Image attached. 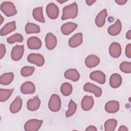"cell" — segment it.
I'll use <instances>...</instances> for the list:
<instances>
[{
  "label": "cell",
  "instance_id": "f546056e",
  "mask_svg": "<svg viewBox=\"0 0 131 131\" xmlns=\"http://www.w3.org/2000/svg\"><path fill=\"white\" fill-rule=\"evenodd\" d=\"M117 125V121L115 119H109L107 120L104 124L105 131H114Z\"/></svg>",
  "mask_w": 131,
  "mask_h": 131
},
{
  "label": "cell",
  "instance_id": "4316f807",
  "mask_svg": "<svg viewBox=\"0 0 131 131\" xmlns=\"http://www.w3.org/2000/svg\"><path fill=\"white\" fill-rule=\"evenodd\" d=\"M14 79V74L12 72L6 73L2 74L0 77V83L2 85H7L10 84Z\"/></svg>",
  "mask_w": 131,
  "mask_h": 131
},
{
  "label": "cell",
  "instance_id": "6da1fadb",
  "mask_svg": "<svg viewBox=\"0 0 131 131\" xmlns=\"http://www.w3.org/2000/svg\"><path fill=\"white\" fill-rule=\"evenodd\" d=\"M78 11V5L76 2H74L63 8L61 18L62 20L69 18H75L77 16Z\"/></svg>",
  "mask_w": 131,
  "mask_h": 131
},
{
  "label": "cell",
  "instance_id": "2e32d148",
  "mask_svg": "<svg viewBox=\"0 0 131 131\" xmlns=\"http://www.w3.org/2000/svg\"><path fill=\"white\" fill-rule=\"evenodd\" d=\"M82 42V34L78 33L72 36L69 40V46L71 48H76L80 46Z\"/></svg>",
  "mask_w": 131,
  "mask_h": 131
},
{
  "label": "cell",
  "instance_id": "9c48e42d",
  "mask_svg": "<svg viewBox=\"0 0 131 131\" xmlns=\"http://www.w3.org/2000/svg\"><path fill=\"white\" fill-rule=\"evenodd\" d=\"M27 46L30 50H38L42 46L41 40L36 36H32L27 39Z\"/></svg>",
  "mask_w": 131,
  "mask_h": 131
},
{
  "label": "cell",
  "instance_id": "f35d334b",
  "mask_svg": "<svg viewBox=\"0 0 131 131\" xmlns=\"http://www.w3.org/2000/svg\"><path fill=\"white\" fill-rule=\"evenodd\" d=\"M115 2L118 5H124L127 2V0H125V1H124V0H119V1H116Z\"/></svg>",
  "mask_w": 131,
  "mask_h": 131
},
{
  "label": "cell",
  "instance_id": "52a82bcc",
  "mask_svg": "<svg viewBox=\"0 0 131 131\" xmlns=\"http://www.w3.org/2000/svg\"><path fill=\"white\" fill-rule=\"evenodd\" d=\"M46 13L50 18L55 19L59 15V8L54 3H49L46 7Z\"/></svg>",
  "mask_w": 131,
  "mask_h": 131
},
{
  "label": "cell",
  "instance_id": "cb8c5ba5",
  "mask_svg": "<svg viewBox=\"0 0 131 131\" xmlns=\"http://www.w3.org/2000/svg\"><path fill=\"white\" fill-rule=\"evenodd\" d=\"M122 77L119 74H113L110 78V85L113 88H119L122 84Z\"/></svg>",
  "mask_w": 131,
  "mask_h": 131
},
{
  "label": "cell",
  "instance_id": "d6a6232c",
  "mask_svg": "<svg viewBox=\"0 0 131 131\" xmlns=\"http://www.w3.org/2000/svg\"><path fill=\"white\" fill-rule=\"evenodd\" d=\"M24 40L23 36L19 33H15L7 38V42L9 44H12L16 42H21Z\"/></svg>",
  "mask_w": 131,
  "mask_h": 131
},
{
  "label": "cell",
  "instance_id": "5b68a950",
  "mask_svg": "<svg viewBox=\"0 0 131 131\" xmlns=\"http://www.w3.org/2000/svg\"><path fill=\"white\" fill-rule=\"evenodd\" d=\"M27 60L29 62L35 64L38 67H41L45 63L43 56L38 53H31L27 57Z\"/></svg>",
  "mask_w": 131,
  "mask_h": 131
},
{
  "label": "cell",
  "instance_id": "484cf974",
  "mask_svg": "<svg viewBox=\"0 0 131 131\" xmlns=\"http://www.w3.org/2000/svg\"><path fill=\"white\" fill-rule=\"evenodd\" d=\"M32 15L34 18L35 20L40 23H45V19L43 15L42 7H38L35 8L33 10Z\"/></svg>",
  "mask_w": 131,
  "mask_h": 131
},
{
  "label": "cell",
  "instance_id": "4dcf8cb0",
  "mask_svg": "<svg viewBox=\"0 0 131 131\" xmlns=\"http://www.w3.org/2000/svg\"><path fill=\"white\" fill-rule=\"evenodd\" d=\"M73 91V87L71 84L68 82H65L62 84L60 86V92L61 94L65 96L71 95Z\"/></svg>",
  "mask_w": 131,
  "mask_h": 131
},
{
  "label": "cell",
  "instance_id": "836d02e7",
  "mask_svg": "<svg viewBox=\"0 0 131 131\" xmlns=\"http://www.w3.org/2000/svg\"><path fill=\"white\" fill-rule=\"evenodd\" d=\"M35 70V68L33 67L25 66L21 68L20 70V74L24 77H28L32 75Z\"/></svg>",
  "mask_w": 131,
  "mask_h": 131
},
{
  "label": "cell",
  "instance_id": "30bf717a",
  "mask_svg": "<svg viewBox=\"0 0 131 131\" xmlns=\"http://www.w3.org/2000/svg\"><path fill=\"white\" fill-rule=\"evenodd\" d=\"M121 47L120 43L117 42H112L109 47L110 55L113 58H117L121 55Z\"/></svg>",
  "mask_w": 131,
  "mask_h": 131
},
{
  "label": "cell",
  "instance_id": "e575fe53",
  "mask_svg": "<svg viewBox=\"0 0 131 131\" xmlns=\"http://www.w3.org/2000/svg\"><path fill=\"white\" fill-rule=\"evenodd\" d=\"M120 70L125 73L129 74L131 73V62L127 61H123L120 64Z\"/></svg>",
  "mask_w": 131,
  "mask_h": 131
},
{
  "label": "cell",
  "instance_id": "7c38bea8",
  "mask_svg": "<svg viewBox=\"0 0 131 131\" xmlns=\"http://www.w3.org/2000/svg\"><path fill=\"white\" fill-rule=\"evenodd\" d=\"M45 43L46 46L49 50L54 49L57 45L56 36L51 32L48 33L45 37Z\"/></svg>",
  "mask_w": 131,
  "mask_h": 131
},
{
  "label": "cell",
  "instance_id": "ba28073f",
  "mask_svg": "<svg viewBox=\"0 0 131 131\" xmlns=\"http://www.w3.org/2000/svg\"><path fill=\"white\" fill-rule=\"evenodd\" d=\"M83 90L85 92L93 93L97 97H99L102 95L101 88L92 83H86L83 86Z\"/></svg>",
  "mask_w": 131,
  "mask_h": 131
},
{
  "label": "cell",
  "instance_id": "5bb4252c",
  "mask_svg": "<svg viewBox=\"0 0 131 131\" xmlns=\"http://www.w3.org/2000/svg\"><path fill=\"white\" fill-rule=\"evenodd\" d=\"M40 105V100L38 96L30 99L27 102V109L30 111H35L38 110Z\"/></svg>",
  "mask_w": 131,
  "mask_h": 131
},
{
  "label": "cell",
  "instance_id": "ac0fdd59",
  "mask_svg": "<svg viewBox=\"0 0 131 131\" xmlns=\"http://www.w3.org/2000/svg\"><path fill=\"white\" fill-rule=\"evenodd\" d=\"M23 101L19 96H17L10 105V111L11 113H18L21 108Z\"/></svg>",
  "mask_w": 131,
  "mask_h": 131
},
{
  "label": "cell",
  "instance_id": "603a6c76",
  "mask_svg": "<svg viewBox=\"0 0 131 131\" xmlns=\"http://www.w3.org/2000/svg\"><path fill=\"white\" fill-rule=\"evenodd\" d=\"M64 76L66 78L71 80L74 82L77 81L80 78V74L75 69L67 70L64 73Z\"/></svg>",
  "mask_w": 131,
  "mask_h": 131
},
{
  "label": "cell",
  "instance_id": "4fadbf2b",
  "mask_svg": "<svg viewBox=\"0 0 131 131\" xmlns=\"http://www.w3.org/2000/svg\"><path fill=\"white\" fill-rule=\"evenodd\" d=\"M20 90L23 94H32L35 91V86L33 82L26 81L21 84Z\"/></svg>",
  "mask_w": 131,
  "mask_h": 131
},
{
  "label": "cell",
  "instance_id": "d4e9b609",
  "mask_svg": "<svg viewBox=\"0 0 131 131\" xmlns=\"http://www.w3.org/2000/svg\"><path fill=\"white\" fill-rule=\"evenodd\" d=\"M16 28V27L15 21L8 23L1 29V35L5 36L14 31Z\"/></svg>",
  "mask_w": 131,
  "mask_h": 131
},
{
  "label": "cell",
  "instance_id": "9a60e30c",
  "mask_svg": "<svg viewBox=\"0 0 131 131\" xmlns=\"http://www.w3.org/2000/svg\"><path fill=\"white\" fill-rule=\"evenodd\" d=\"M90 78L100 84H104L105 82V75L100 71L92 72L90 75Z\"/></svg>",
  "mask_w": 131,
  "mask_h": 131
},
{
  "label": "cell",
  "instance_id": "ee69618b",
  "mask_svg": "<svg viewBox=\"0 0 131 131\" xmlns=\"http://www.w3.org/2000/svg\"><path fill=\"white\" fill-rule=\"evenodd\" d=\"M67 1H58V2H59V3H64V2H66Z\"/></svg>",
  "mask_w": 131,
  "mask_h": 131
},
{
  "label": "cell",
  "instance_id": "3957f363",
  "mask_svg": "<svg viewBox=\"0 0 131 131\" xmlns=\"http://www.w3.org/2000/svg\"><path fill=\"white\" fill-rule=\"evenodd\" d=\"M49 110L53 112L59 111L61 108V100L60 97L57 94H52L48 103Z\"/></svg>",
  "mask_w": 131,
  "mask_h": 131
},
{
  "label": "cell",
  "instance_id": "74e56055",
  "mask_svg": "<svg viewBox=\"0 0 131 131\" xmlns=\"http://www.w3.org/2000/svg\"><path fill=\"white\" fill-rule=\"evenodd\" d=\"M85 130H87V131H97V129L96 128V127L95 126L90 125V126H89L85 129Z\"/></svg>",
  "mask_w": 131,
  "mask_h": 131
},
{
  "label": "cell",
  "instance_id": "7bdbcfd3",
  "mask_svg": "<svg viewBox=\"0 0 131 131\" xmlns=\"http://www.w3.org/2000/svg\"><path fill=\"white\" fill-rule=\"evenodd\" d=\"M1 24H2V23H3V20H4V18H3V16H2V15H1Z\"/></svg>",
  "mask_w": 131,
  "mask_h": 131
},
{
  "label": "cell",
  "instance_id": "44dd1931",
  "mask_svg": "<svg viewBox=\"0 0 131 131\" xmlns=\"http://www.w3.org/2000/svg\"><path fill=\"white\" fill-rule=\"evenodd\" d=\"M121 29V23L119 19H117L113 25L110 26L108 28L107 32L110 35L112 36H116L120 33Z\"/></svg>",
  "mask_w": 131,
  "mask_h": 131
},
{
  "label": "cell",
  "instance_id": "b9f144b4",
  "mask_svg": "<svg viewBox=\"0 0 131 131\" xmlns=\"http://www.w3.org/2000/svg\"><path fill=\"white\" fill-rule=\"evenodd\" d=\"M96 2V1H91V0H86L85 1L86 4L89 6H91L93 4V3H94Z\"/></svg>",
  "mask_w": 131,
  "mask_h": 131
},
{
  "label": "cell",
  "instance_id": "d590c367",
  "mask_svg": "<svg viewBox=\"0 0 131 131\" xmlns=\"http://www.w3.org/2000/svg\"><path fill=\"white\" fill-rule=\"evenodd\" d=\"M6 52V47L5 45L1 43L0 45V58L2 59L3 57L4 56Z\"/></svg>",
  "mask_w": 131,
  "mask_h": 131
},
{
  "label": "cell",
  "instance_id": "1f68e13d",
  "mask_svg": "<svg viewBox=\"0 0 131 131\" xmlns=\"http://www.w3.org/2000/svg\"><path fill=\"white\" fill-rule=\"evenodd\" d=\"M77 104L73 100H71L68 104V110H67L66 113V116L67 117H70L73 116L76 111L77 110Z\"/></svg>",
  "mask_w": 131,
  "mask_h": 131
},
{
  "label": "cell",
  "instance_id": "8d00e7d4",
  "mask_svg": "<svg viewBox=\"0 0 131 131\" xmlns=\"http://www.w3.org/2000/svg\"><path fill=\"white\" fill-rule=\"evenodd\" d=\"M125 55L128 58H131V44L128 43L125 47Z\"/></svg>",
  "mask_w": 131,
  "mask_h": 131
},
{
  "label": "cell",
  "instance_id": "8992f818",
  "mask_svg": "<svg viewBox=\"0 0 131 131\" xmlns=\"http://www.w3.org/2000/svg\"><path fill=\"white\" fill-rule=\"evenodd\" d=\"M24 52V45H16L12 49L11 52V57L14 61H18L22 58Z\"/></svg>",
  "mask_w": 131,
  "mask_h": 131
},
{
  "label": "cell",
  "instance_id": "e0dca14e",
  "mask_svg": "<svg viewBox=\"0 0 131 131\" xmlns=\"http://www.w3.org/2000/svg\"><path fill=\"white\" fill-rule=\"evenodd\" d=\"M85 64L89 68H92L96 67L100 63L99 58L95 55L91 54L88 56L85 59Z\"/></svg>",
  "mask_w": 131,
  "mask_h": 131
},
{
  "label": "cell",
  "instance_id": "7a4b0ae2",
  "mask_svg": "<svg viewBox=\"0 0 131 131\" xmlns=\"http://www.w3.org/2000/svg\"><path fill=\"white\" fill-rule=\"evenodd\" d=\"M1 10L7 17L13 16L17 14V10L14 4L11 2L6 1L1 5Z\"/></svg>",
  "mask_w": 131,
  "mask_h": 131
},
{
  "label": "cell",
  "instance_id": "ffe728a7",
  "mask_svg": "<svg viewBox=\"0 0 131 131\" xmlns=\"http://www.w3.org/2000/svg\"><path fill=\"white\" fill-rule=\"evenodd\" d=\"M77 27V24L73 22H68L63 24L61 27V33L68 35L73 32Z\"/></svg>",
  "mask_w": 131,
  "mask_h": 131
},
{
  "label": "cell",
  "instance_id": "d6986e66",
  "mask_svg": "<svg viewBox=\"0 0 131 131\" xmlns=\"http://www.w3.org/2000/svg\"><path fill=\"white\" fill-rule=\"evenodd\" d=\"M104 108L105 111L108 113H117L119 110V103L116 100H111L106 102Z\"/></svg>",
  "mask_w": 131,
  "mask_h": 131
},
{
  "label": "cell",
  "instance_id": "7402d4cb",
  "mask_svg": "<svg viewBox=\"0 0 131 131\" xmlns=\"http://www.w3.org/2000/svg\"><path fill=\"white\" fill-rule=\"evenodd\" d=\"M107 16V13L106 9H103L97 14L95 18V22L98 27L100 28L104 26L105 23V18Z\"/></svg>",
  "mask_w": 131,
  "mask_h": 131
},
{
  "label": "cell",
  "instance_id": "8fae6325",
  "mask_svg": "<svg viewBox=\"0 0 131 131\" xmlns=\"http://www.w3.org/2000/svg\"><path fill=\"white\" fill-rule=\"evenodd\" d=\"M94 104V100L91 96H84L81 101V107L85 111H88L92 109Z\"/></svg>",
  "mask_w": 131,
  "mask_h": 131
},
{
  "label": "cell",
  "instance_id": "60d3db41",
  "mask_svg": "<svg viewBox=\"0 0 131 131\" xmlns=\"http://www.w3.org/2000/svg\"><path fill=\"white\" fill-rule=\"evenodd\" d=\"M130 32H131V30H129L126 34V37L128 39H131V33Z\"/></svg>",
  "mask_w": 131,
  "mask_h": 131
},
{
  "label": "cell",
  "instance_id": "277c9868",
  "mask_svg": "<svg viewBox=\"0 0 131 131\" xmlns=\"http://www.w3.org/2000/svg\"><path fill=\"white\" fill-rule=\"evenodd\" d=\"M43 121L35 119L27 121L24 125V129L26 131H37L41 127Z\"/></svg>",
  "mask_w": 131,
  "mask_h": 131
},
{
  "label": "cell",
  "instance_id": "f1b7e54d",
  "mask_svg": "<svg viewBox=\"0 0 131 131\" xmlns=\"http://www.w3.org/2000/svg\"><path fill=\"white\" fill-rule=\"evenodd\" d=\"M14 89H0V101L3 102L7 100L11 96L13 92Z\"/></svg>",
  "mask_w": 131,
  "mask_h": 131
},
{
  "label": "cell",
  "instance_id": "83f0119b",
  "mask_svg": "<svg viewBox=\"0 0 131 131\" xmlns=\"http://www.w3.org/2000/svg\"><path fill=\"white\" fill-rule=\"evenodd\" d=\"M25 31L27 34L38 33L40 31V27L35 24L28 23L25 26Z\"/></svg>",
  "mask_w": 131,
  "mask_h": 131
},
{
  "label": "cell",
  "instance_id": "ab89813d",
  "mask_svg": "<svg viewBox=\"0 0 131 131\" xmlns=\"http://www.w3.org/2000/svg\"><path fill=\"white\" fill-rule=\"evenodd\" d=\"M119 131H128L127 128L124 125H121L118 129Z\"/></svg>",
  "mask_w": 131,
  "mask_h": 131
}]
</instances>
